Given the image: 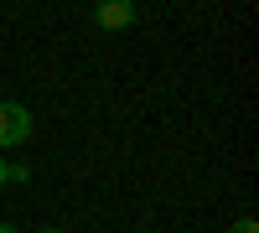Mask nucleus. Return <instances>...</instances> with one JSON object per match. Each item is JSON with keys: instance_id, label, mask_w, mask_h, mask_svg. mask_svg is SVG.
<instances>
[{"instance_id": "obj_6", "label": "nucleus", "mask_w": 259, "mask_h": 233, "mask_svg": "<svg viewBox=\"0 0 259 233\" xmlns=\"http://www.w3.org/2000/svg\"><path fill=\"white\" fill-rule=\"evenodd\" d=\"M41 233H68V228H41Z\"/></svg>"}, {"instance_id": "obj_2", "label": "nucleus", "mask_w": 259, "mask_h": 233, "mask_svg": "<svg viewBox=\"0 0 259 233\" xmlns=\"http://www.w3.org/2000/svg\"><path fill=\"white\" fill-rule=\"evenodd\" d=\"M135 6L130 0H104V6H94V26H104V31H124V26H135Z\"/></svg>"}, {"instance_id": "obj_1", "label": "nucleus", "mask_w": 259, "mask_h": 233, "mask_svg": "<svg viewBox=\"0 0 259 233\" xmlns=\"http://www.w3.org/2000/svg\"><path fill=\"white\" fill-rule=\"evenodd\" d=\"M26 140H31V109L16 99H0V151L26 145Z\"/></svg>"}, {"instance_id": "obj_4", "label": "nucleus", "mask_w": 259, "mask_h": 233, "mask_svg": "<svg viewBox=\"0 0 259 233\" xmlns=\"http://www.w3.org/2000/svg\"><path fill=\"white\" fill-rule=\"evenodd\" d=\"M6 171H11V161H6V156H0V187H6Z\"/></svg>"}, {"instance_id": "obj_5", "label": "nucleus", "mask_w": 259, "mask_h": 233, "mask_svg": "<svg viewBox=\"0 0 259 233\" xmlns=\"http://www.w3.org/2000/svg\"><path fill=\"white\" fill-rule=\"evenodd\" d=\"M0 233H21V228H11V223H0Z\"/></svg>"}, {"instance_id": "obj_3", "label": "nucleus", "mask_w": 259, "mask_h": 233, "mask_svg": "<svg viewBox=\"0 0 259 233\" xmlns=\"http://www.w3.org/2000/svg\"><path fill=\"white\" fill-rule=\"evenodd\" d=\"M233 233H259V228H254V218H239V223H233Z\"/></svg>"}]
</instances>
